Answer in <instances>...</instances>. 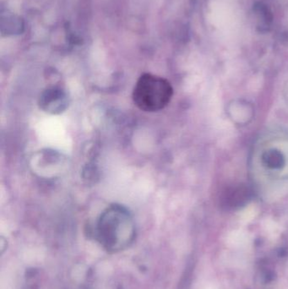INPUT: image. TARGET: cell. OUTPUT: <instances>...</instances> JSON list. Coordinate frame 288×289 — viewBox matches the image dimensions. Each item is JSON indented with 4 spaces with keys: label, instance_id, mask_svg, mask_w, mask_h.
<instances>
[{
    "label": "cell",
    "instance_id": "cell-1",
    "mask_svg": "<svg viewBox=\"0 0 288 289\" xmlns=\"http://www.w3.org/2000/svg\"><path fill=\"white\" fill-rule=\"evenodd\" d=\"M136 237V222L126 206L112 204L97 218L95 238L109 252L126 250Z\"/></svg>",
    "mask_w": 288,
    "mask_h": 289
},
{
    "label": "cell",
    "instance_id": "cell-2",
    "mask_svg": "<svg viewBox=\"0 0 288 289\" xmlns=\"http://www.w3.org/2000/svg\"><path fill=\"white\" fill-rule=\"evenodd\" d=\"M173 96V88L166 79L152 74H144L136 82L133 91L134 103L144 112L163 110Z\"/></svg>",
    "mask_w": 288,
    "mask_h": 289
},
{
    "label": "cell",
    "instance_id": "cell-3",
    "mask_svg": "<svg viewBox=\"0 0 288 289\" xmlns=\"http://www.w3.org/2000/svg\"><path fill=\"white\" fill-rule=\"evenodd\" d=\"M70 98L65 89L60 86H50L40 94L38 105L45 113L57 115L69 108Z\"/></svg>",
    "mask_w": 288,
    "mask_h": 289
},
{
    "label": "cell",
    "instance_id": "cell-4",
    "mask_svg": "<svg viewBox=\"0 0 288 289\" xmlns=\"http://www.w3.org/2000/svg\"><path fill=\"white\" fill-rule=\"evenodd\" d=\"M227 114L235 125L245 126L254 119L255 110L254 105L249 101L235 99L227 104Z\"/></svg>",
    "mask_w": 288,
    "mask_h": 289
},
{
    "label": "cell",
    "instance_id": "cell-5",
    "mask_svg": "<svg viewBox=\"0 0 288 289\" xmlns=\"http://www.w3.org/2000/svg\"><path fill=\"white\" fill-rule=\"evenodd\" d=\"M253 193L245 184L228 187L222 192L220 202L227 208H239L251 201Z\"/></svg>",
    "mask_w": 288,
    "mask_h": 289
},
{
    "label": "cell",
    "instance_id": "cell-6",
    "mask_svg": "<svg viewBox=\"0 0 288 289\" xmlns=\"http://www.w3.org/2000/svg\"><path fill=\"white\" fill-rule=\"evenodd\" d=\"M32 160V166L35 170L42 175L47 174V176L48 174H52L54 169L55 171L59 170L60 164L64 162L61 155L58 152L49 151L37 153Z\"/></svg>",
    "mask_w": 288,
    "mask_h": 289
},
{
    "label": "cell",
    "instance_id": "cell-7",
    "mask_svg": "<svg viewBox=\"0 0 288 289\" xmlns=\"http://www.w3.org/2000/svg\"><path fill=\"white\" fill-rule=\"evenodd\" d=\"M261 160L264 166L271 170H281L286 165V157L278 149L267 150L262 154Z\"/></svg>",
    "mask_w": 288,
    "mask_h": 289
},
{
    "label": "cell",
    "instance_id": "cell-8",
    "mask_svg": "<svg viewBox=\"0 0 288 289\" xmlns=\"http://www.w3.org/2000/svg\"><path fill=\"white\" fill-rule=\"evenodd\" d=\"M210 289H216L215 287H210Z\"/></svg>",
    "mask_w": 288,
    "mask_h": 289
}]
</instances>
